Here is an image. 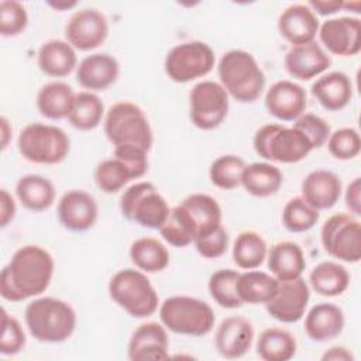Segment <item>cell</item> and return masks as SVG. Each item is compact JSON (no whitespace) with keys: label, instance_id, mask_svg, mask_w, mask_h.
<instances>
[{"label":"cell","instance_id":"obj_6","mask_svg":"<svg viewBox=\"0 0 361 361\" xmlns=\"http://www.w3.org/2000/svg\"><path fill=\"white\" fill-rule=\"evenodd\" d=\"M159 319L162 324L185 336L202 337L214 327V312L203 300L192 296H171L159 306Z\"/></svg>","mask_w":361,"mask_h":361},{"label":"cell","instance_id":"obj_52","mask_svg":"<svg viewBox=\"0 0 361 361\" xmlns=\"http://www.w3.org/2000/svg\"><path fill=\"white\" fill-rule=\"evenodd\" d=\"M322 360L323 361H327V360H333V361H353L354 360V355L350 350H347L345 347H331L329 348L323 355H322Z\"/></svg>","mask_w":361,"mask_h":361},{"label":"cell","instance_id":"obj_9","mask_svg":"<svg viewBox=\"0 0 361 361\" xmlns=\"http://www.w3.org/2000/svg\"><path fill=\"white\" fill-rule=\"evenodd\" d=\"M169 210L165 197L149 182H137L128 186L120 197V212L123 217L145 228L159 230Z\"/></svg>","mask_w":361,"mask_h":361},{"label":"cell","instance_id":"obj_51","mask_svg":"<svg viewBox=\"0 0 361 361\" xmlns=\"http://www.w3.org/2000/svg\"><path fill=\"white\" fill-rule=\"evenodd\" d=\"M344 1H337V0H310L307 6L314 11V14L320 16H333L338 10H343Z\"/></svg>","mask_w":361,"mask_h":361},{"label":"cell","instance_id":"obj_19","mask_svg":"<svg viewBox=\"0 0 361 361\" xmlns=\"http://www.w3.org/2000/svg\"><path fill=\"white\" fill-rule=\"evenodd\" d=\"M319 18L307 4H290L278 17L279 34L293 47L314 41Z\"/></svg>","mask_w":361,"mask_h":361},{"label":"cell","instance_id":"obj_14","mask_svg":"<svg viewBox=\"0 0 361 361\" xmlns=\"http://www.w3.org/2000/svg\"><path fill=\"white\" fill-rule=\"evenodd\" d=\"M309 299L310 289L302 276L279 281L278 290L265 303V309L274 319L282 323H296L303 317Z\"/></svg>","mask_w":361,"mask_h":361},{"label":"cell","instance_id":"obj_36","mask_svg":"<svg viewBox=\"0 0 361 361\" xmlns=\"http://www.w3.org/2000/svg\"><path fill=\"white\" fill-rule=\"evenodd\" d=\"M103 114L104 104L97 94L92 92H79L76 93L68 121L76 130L89 131L100 124Z\"/></svg>","mask_w":361,"mask_h":361},{"label":"cell","instance_id":"obj_42","mask_svg":"<svg viewBox=\"0 0 361 361\" xmlns=\"http://www.w3.org/2000/svg\"><path fill=\"white\" fill-rule=\"evenodd\" d=\"M131 179L128 168L117 158L104 159L94 169L96 186L104 193L121 190Z\"/></svg>","mask_w":361,"mask_h":361},{"label":"cell","instance_id":"obj_28","mask_svg":"<svg viewBox=\"0 0 361 361\" xmlns=\"http://www.w3.org/2000/svg\"><path fill=\"white\" fill-rule=\"evenodd\" d=\"M76 93L73 89L61 80H54L45 83L37 94V109L38 111L49 120L68 118Z\"/></svg>","mask_w":361,"mask_h":361},{"label":"cell","instance_id":"obj_35","mask_svg":"<svg viewBox=\"0 0 361 361\" xmlns=\"http://www.w3.org/2000/svg\"><path fill=\"white\" fill-rule=\"evenodd\" d=\"M161 237L172 247H188L195 241L196 224L190 213L180 203L169 210V214L159 228Z\"/></svg>","mask_w":361,"mask_h":361},{"label":"cell","instance_id":"obj_26","mask_svg":"<svg viewBox=\"0 0 361 361\" xmlns=\"http://www.w3.org/2000/svg\"><path fill=\"white\" fill-rule=\"evenodd\" d=\"M76 63V51L68 41L49 39L39 47L38 66L47 76L65 78L78 68Z\"/></svg>","mask_w":361,"mask_h":361},{"label":"cell","instance_id":"obj_1","mask_svg":"<svg viewBox=\"0 0 361 361\" xmlns=\"http://www.w3.org/2000/svg\"><path fill=\"white\" fill-rule=\"evenodd\" d=\"M55 262L42 247H20L1 269L0 293L8 302H21L44 293L54 276Z\"/></svg>","mask_w":361,"mask_h":361},{"label":"cell","instance_id":"obj_11","mask_svg":"<svg viewBox=\"0 0 361 361\" xmlns=\"http://www.w3.org/2000/svg\"><path fill=\"white\" fill-rule=\"evenodd\" d=\"M214 52L206 42L188 41L175 45L165 58V73L176 83L203 78L214 68Z\"/></svg>","mask_w":361,"mask_h":361},{"label":"cell","instance_id":"obj_37","mask_svg":"<svg viewBox=\"0 0 361 361\" xmlns=\"http://www.w3.org/2000/svg\"><path fill=\"white\" fill-rule=\"evenodd\" d=\"M268 247L265 240L255 231H243L233 245L234 264L241 269H255L267 258Z\"/></svg>","mask_w":361,"mask_h":361},{"label":"cell","instance_id":"obj_3","mask_svg":"<svg viewBox=\"0 0 361 361\" xmlns=\"http://www.w3.org/2000/svg\"><path fill=\"white\" fill-rule=\"evenodd\" d=\"M217 73L227 94L240 103L255 102L265 87V75L257 59L243 49L226 52L219 61Z\"/></svg>","mask_w":361,"mask_h":361},{"label":"cell","instance_id":"obj_13","mask_svg":"<svg viewBox=\"0 0 361 361\" xmlns=\"http://www.w3.org/2000/svg\"><path fill=\"white\" fill-rule=\"evenodd\" d=\"M109 34V23L104 14L96 8L75 11L66 23L65 37L79 51H92L100 47Z\"/></svg>","mask_w":361,"mask_h":361},{"label":"cell","instance_id":"obj_29","mask_svg":"<svg viewBox=\"0 0 361 361\" xmlns=\"http://www.w3.org/2000/svg\"><path fill=\"white\" fill-rule=\"evenodd\" d=\"M282 182V172L268 162L245 165L241 176L243 188L255 197H268L275 195L281 189Z\"/></svg>","mask_w":361,"mask_h":361},{"label":"cell","instance_id":"obj_8","mask_svg":"<svg viewBox=\"0 0 361 361\" xmlns=\"http://www.w3.org/2000/svg\"><path fill=\"white\" fill-rule=\"evenodd\" d=\"M104 134L114 145H137L149 151L152 130L145 113L131 102L114 103L106 113Z\"/></svg>","mask_w":361,"mask_h":361},{"label":"cell","instance_id":"obj_53","mask_svg":"<svg viewBox=\"0 0 361 361\" xmlns=\"http://www.w3.org/2000/svg\"><path fill=\"white\" fill-rule=\"evenodd\" d=\"M0 123H1V148L4 149L8 144V138L11 135V128H10L8 121H7L6 117H1Z\"/></svg>","mask_w":361,"mask_h":361},{"label":"cell","instance_id":"obj_40","mask_svg":"<svg viewBox=\"0 0 361 361\" xmlns=\"http://www.w3.org/2000/svg\"><path fill=\"white\" fill-rule=\"evenodd\" d=\"M245 162L237 155H221L216 158L209 169L212 183L220 189L231 190L241 185Z\"/></svg>","mask_w":361,"mask_h":361},{"label":"cell","instance_id":"obj_54","mask_svg":"<svg viewBox=\"0 0 361 361\" xmlns=\"http://www.w3.org/2000/svg\"><path fill=\"white\" fill-rule=\"evenodd\" d=\"M78 3L76 1H49L48 6H51L55 10H69L73 8Z\"/></svg>","mask_w":361,"mask_h":361},{"label":"cell","instance_id":"obj_39","mask_svg":"<svg viewBox=\"0 0 361 361\" xmlns=\"http://www.w3.org/2000/svg\"><path fill=\"white\" fill-rule=\"evenodd\" d=\"M240 272L234 269H219L209 278V292L212 299L224 309H237L243 300L237 293V279Z\"/></svg>","mask_w":361,"mask_h":361},{"label":"cell","instance_id":"obj_44","mask_svg":"<svg viewBox=\"0 0 361 361\" xmlns=\"http://www.w3.org/2000/svg\"><path fill=\"white\" fill-rule=\"evenodd\" d=\"M28 14L25 7L16 0H3L0 3V34L14 37L25 30Z\"/></svg>","mask_w":361,"mask_h":361},{"label":"cell","instance_id":"obj_23","mask_svg":"<svg viewBox=\"0 0 361 361\" xmlns=\"http://www.w3.org/2000/svg\"><path fill=\"white\" fill-rule=\"evenodd\" d=\"M341 196L340 178L327 169H316L302 182V199L316 210L333 207Z\"/></svg>","mask_w":361,"mask_h":361},{"label":"cell","instance_id":"obj_20","mask_svg":"<svg viewBox=\"0 0 361 361\" xmlns=\"http://www.w3.org/2000/svg\"><path fill=\"white\" fill-rule=\"evenodd\" d=\"M254 340L252 323L243 316L226 317L216 331V350L224 358L234 360L247 354Z\"/></svg>","mask_w":361,"mask_h":361},{"label":"cell","instance_id":"obj_32","mask_svg":"<svg viewBox=\"0 0 361 361\" xmlns=\"http://www.w3.org/2000/svg\"><path fill=\"white\" fill-rule=\"evenodd\" d=\"M279 281L267 272L247 271L237 279V293L243 303L259 305L269 302L278 290Z\"/></svg>","mask_w":361,"mask_h":361},{"label":"cell","instance_id":"obj_2","mask_svg":"<svg viewBox=\"0 0 361 361\" xmlns=\"http://www.w3.org/2000/svg\"><path fill=\"white\" fill-rule=\"evenodd\" d=\"M30 334L41 343H62L76 327L73 307L61 299L44 296L30 302L24 312Z\"/></svg>","mask_w":361,"mask_h":361},{"label":"cell","instance_id":"obj_27","mask_svg":"<svg viewBox=\"0 0 361 361\" xmlns=\"http://www.w3.org/2000/svg\"><path fill=\"white\" fill-rule=\"evenodd\" d=\"M268 268L278 281L299 278L306 268V261L300 245L293 241H281L271 247Z\"/></svg>","mask_w":361,"mask_h":361},{"label":"cell","instance_id":"obj_33","mask_svg":"<svg viewBox=\"0 0 361 361\" xmlns=\"http://www.w3.org/2000/svg\"><path fill=\"white\" fill-rule=\"evenodd\" d=\"M130 258L140 271L148 274L161 272L169 264V252L166 247L152 237H141L133 241L130 247Z\"/></svg>","mask_w":361,"mask_h":361},{"label":"cell","instance_id":"obj_45","mask_svg":"<svg viewBox=\"0 0 361 361\" xmlns=\"http://www.w3.org/2000/svg\"><path fill=\"white\" fill-rule=\"evenodd\" d=\"M25 345V333L20 322L10 316L6 309H1V336H0V353L3 355H14L20 353Z\"/></svg>","mask_w":361,"mask_h":361},{"label":"cell","instance_id":"obj_12","mask_svg":"<svg viewBox=\"0 0 361 361\" xmlns=\"http://www.w3.org/2000/svg\"><path fill=\"white\" fill-rule=\"evenodd\" d=\"M228 107V94L217 82L202 80L189 93V117L200 130L217 128L227 117Z\"/></svg>","mask_w":361,"mask_h":361},{"label":"cell","instance_id":"obj_22","mask_svg":"<svg viewBox=\"0 0 361 361\" xmlns=\"http://www.w3.org/2000/svg\"><path fill=\"white\" fill-rule=\"evenodd\" d=\"M120 73L117 59L110 54H90L76 68V80L86 90H104L111 86Z\"/></svg>","mask_w":361,"mask_h":361},{"label":"cell","instance_id":"obj_4","mask_svg":"<svg viewBox=\"0 0 361 361\" xmlns=\"http://www.w3.org/2000/svg\"><path fill=\"white\" fill-rule=\"evenodd\" d=\"M109 295L121 309L137 319L154 314L159 305L158 293L147 275L133 268L120 269L111 276Z\"/></svg>","mask_w":361,"mask_h":361},{"label":"cell","instance_id":"obj_47","mask_svg":"<svg viewBox=\"0 0 361 361\" xmlns=\"http://www.w3.org/2000/svg\"><path fill=\"white\" fill-rule=\"evenodd\" d=\"M293 127L306 135L313 149L323 147L330 135L329 123L324 118L312 113H303L300 117H298L293 123Z\"/></svg>","mask_w":361,"mask_h":361},{"label":"cell","instance_id":"obj_15","mask_svg":"<svg viewBox=\"0 0 361 361\" xmlns=\"http://www.w3.org/2000/svg\"><path fill=\"white\" fill-rule=\"evenodd\" d=\"M319 38L324 48L337 56H354L361 51V20L336 17L319 27Z\"/></svg>","mask_w":361,"mask_h":361},{"label":"cell","instance_id":"obj_7","mask_svg":"<svg viewBox=\"0 0 361 361\" xmlns=\"http://www.w3.org/2000/svg\"><path fill=\"white\" fill-rule=\"evenodd\" d=\"M18 151L24 159L38 165H55L69 154V137L51 124L30 123L18 135Z\"/></svg>","mask_w":361,"mask_h":361},{"label":"cell","instance_id":"obj_46","mask_svg":"<svg viewBox=\"0 0 361 361\" xmlns=\"http://www.w3.org/2000/svg\"><path fill=\"white\" fill-rule=\"evenodd\" d=\"M195 247L197 252L207 259L221 257L228 248V234L223 224H219L195 238Z\"/></svg>","mask_w":361,"mask_h":361},{"label":"cell","instance_id":"obj_38","mask_svg":"<svg viewBox=\"0 0 361 361\" xmlns=\"http://www.w3.org/2000/svg\"><path fill=\"white\" fill-rule=\"evenodd\" d=\"M182 204L196 224V235L221 224V209L214 197L204 193H192L183 199Z\"/></svg>","mask_w":361,"mask_h":361},{"label":"cell","instance_id":"obj_34","mask_svg":"<svg viewBox=\"0 0 361 361\" xmlns=\"http://www.w3.org/2000/svg\"><path fill=\"white\" fill-rule=\"evenodd\" d=\"M296 338L278 327L265 329L257 341V354L265 361H288L296 354Z\"/></svg>","mask_w":361,"mask_h":361},{"label":"cell","instance_id":"obj_30","mask_svg":"<svg viewBox=\"0 0 361 361\" xmlns=\"http://www.w3.org/2000/svg\"><path fill=\"white\" fill-rule=\"evenodd\" d=\"M16 195L20 203L32 212H42L55 200L54 183L41 175H25L16 185Z\"/></svg>","mask_w":361,"mask_h":361},{"label":"cell","instance_id":"obj_41","mask_svg":"<svg viewBox=\"0 0 361 361\" xmlns=\"http://www.w3.org/2000/svg\"><path fill=\"white\" fill-rule=\"evenodd\" d=\"M319 221V210L307 204L302 197L290 199L282 210V224L290 233H303Z\"/></svg>","mask_w":361,"mask_h":361},{"label":"cell","instance_id":"obj_43","mask_svg":"<svg viewBox=\"0 0 361 361\" xmlns=\"http://www.w3.org/2000/svg\"><path fill=\"white\" fill-rule=\"evenodd\" d=\"M329 152L340 161L355 158L361 151V138L355 128L343 127L330 133L327 138Z\"/></svg>","mask_w":361,"mask_h":361},{"label":"cell","instance_id":"obj_50","mask_svg":"<svg viewBox=\"0 0 361 361\" xmlns=\"http://www.w3.org/2000/svg\"><path fill=\"white\" fill-rule=\"evenodd\" d=\"M16 214V203L13 196L6 190H0V227H6Z\"/></svg>","mask_w":361,"mask_h":361},{"label":"cell","instance_id":"obj_17","mask_svg":"<svg viewBox=\"0 0 361 361\" xmlns=\"http://www.w3.org/2000/svg\"><path fill=\"white\" fill-rule=\"evenodd\" d=\"M97 203L86 190H68L58 202V219L71 231L92 228L97 220Z\"/></svg>","mask_w":361,"mask_h":361},{"label":"cell","instance_id":"obj_5","mask_svg":"<svg viewBox=\"0 0 361 361\" xmlns=\"http://www.w3.org/2000/svg\"><path fill=\"white\" fill-rule=\"evenodd\" d=\"M252 145L255 152L272 162L296 164L305 159L313 149L310 141L298 128L282 124H265L254 135Z\"/></svg>","mask_w":361,"mask_h":361},{"label":"cell","instance_id":"obj_16","mask_svg":"<svg viewBox=\"0 0 361 361\" xmlns=\"http://www.w3.org/2000/svg\"><path fill=\"white\" fill-rule=\"evenodd\" d=\"M169 338L166 327L157 322L140 324L131 334L127 355L131 361H159L166 360Z\"/></svg>","mask_w":361,"mask_h":361},{"label":"cell","instance_id":"obj_10","mask_svg":"<svg viewBox=\"0 0 361 361\" xmlns=\"http://www.w3.org/2000/svg\"><path fill=\"white\" fill-rule=\"evenodd\" d=\"M320 240L324 251L344 262L361 259V223L348 213H336L322 226Z\"/></svg>","mask_w":361,"mask_h":361},{"label":"cell","instance_id":"obj_25","mask_svg":"<svg viewBox=\"0 0 361 361\" xmlns=\"http://www.w3.org/2000/svg\"><path fill=\"white\" fill-rule=\"evenodd\" d=\"M344 313L334 303H317L305 317V331L313 341H327L344 329Z\"/></svg>","mask_w":361,"mask_h":361},{"label":"cell","instance_id":"obj_18","mask_svg":"<svg viewBox=\"0 0 361 361\" xmlns=\"http://www.w3.org/2000/svg\"><path fill=\"white\" fill-rule=\"evenodd\" d=\"M307 104L305 89L290 80H278L267 90L265 107L271 116L282 121H295Z\"/></svg>","mask_w":361,"mask_h":361},{"label":"cell","instance_id":"obj_21","mask_svg":"<svg viewBox=\"0 0 361 361\" xmlns=\"http://www.w3.org/2000/svg\"><path fill=\"white\" fill-rule=\"evenodd\" d=\"M286 72L299 80H310L331 65V58L316 41L292 47L283 59Z\"/></svg>","mask_w":361,"mask_h":361},{"label":"cell","instance_id":"obj_48","mask_svg":"<svg viewBox=\"0 0 361 361\" xmlns=\"http://www.w3.org/2000/svg\"><path fill=\"white\" fill-rule=\"evenodd\" d=\"M114 158L128 168L133 179L142 178L148 171V151L141 147L117 145L114 147Z\"/></svg>","mask_w":361,"mask_h":361},{"label":"cell","instance_id":"obj_24","mask_svg":"<svg viewBox=\"0 0 361 361\" xmlns=\"http://www.w3.org/2000/svg\"><path fill=\"white\" fill-rule=\"evenodd\" d=\"M312 94L326 110L338 111L351 102L353 83L344 72L334 71L313 82Z\"/></svg>","mask_w":361,"mask_h":361},{"label":"cell","instance_id":"obj_31","mask_svg":"<svg viewBox=\"0 0 361 361\" xmlns=\"http://www.w3.org/2000/svg\"><path fill=\"white\" fill-rule=\"evenodd\" d=\"M309 283L320 296L333 298L347 290L350 275L341 264L334 261H323L310 271Z\"/></svg>","mask_w":361,"mask_h":361},{"label":"cell","instance_id":"obj_49","mask_svg":"<svg viewBox=\"0 0 361 361\" xmlns=\"http://www.w3.org/2000/svg\"><path fill=\"white\" fill-rule=\"evenodd\" d=\"M345 206L353 216H360L361 213V179L355 178L345 189Z\"/></svg>","mask_w":361,"mask_h":361}]
</instances>
